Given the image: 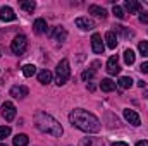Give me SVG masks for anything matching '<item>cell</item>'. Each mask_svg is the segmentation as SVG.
<instances>
[{
	"label": "cell",
	"instance_id": "5bb4252c",
	"mask_svg": "<svg viewBox=\"0 0 148 146\" xmlns=\"http://www.w3.org/2000/svg\"><path fill=\"white\" fill-rule=\"evenodd\" d=\"M88 12L93 14V16H97V17H100V19H105V17H107L105 9H102V7H98V5H90V7H88Z\"/></svg>",
	"mask_w": 148,
	"mask_h": 146
},
{
	"label": "cell",
	"instance_id": "7c38bea8",
	"mask_svg": "<svg viewBox=\"0 0 148 146\" xmlns=\"http://www.w3.org/2000/svg\"><path fill=\"white\" fill-rule=\"evenodd\" d=\"M52 36L55 38L57 41H66V38H67V31H66L62 26H57V28L52 29Z\"/></svg>",
	"mask_w": 148,
	"mask_h": 146
},
{
	"label": "cell",
	"instance_id": "6da1fadb",
	"mask_svg": "<svg viewBox=\"0 0 148 146\" xmlns=\"http://www.w3.org/2000/svg\"><path fill=\"white\" fill-rule=\"evenodd\" d=\"M69 120H71V124L74 127H77V129H81L84 132H98L102 129L100 120L93 113H90V112H86L83 108L73 110L71 115H69Z\"/></svg>",
	"mask_w": 148,
	"mask_h": 146
},
{
	"label": "cell",
	"instance_id": "d6986e66",
	"mask_svg": "<svg viewBox=\"0 0 148 146\" xmlns=\"http://www.w3.org/2000/svg\"><path fill=\"white\" fill-rule=\"evenodd\" d=\"M100 88H102V91H105V93H110L115 89V83L112 81V79H102V83H100Z\"/></svg>",
	"mask_w": 148,
	"mask_h": 146
},
{
	"label": "cell",
	"instance_id": "83f0119b",
	"mask_svg": "<svg viewBox=\"0 0 148 146\" xmlns=\"http://www.w3.org/2000/svg\"><path fill=\"white\" fill-rule=\"evenodd\" d=\"M9 134H10V127H9V126H2V127H0V141L5 139Z\"/></svg>",
	"mask_w": 148,
	"mask_h": 146
},
{
	"label": "cell",
	"instance_id": "f1b7e54d",
	"mask_svg": "<svg viewBox=\"0 0 148 146\" xmlns=\"http://www.w3.org/2000/svg\"><path fill=\"white\" fill-rule=\"evenodd\" d=\"M95 76V72L93 71H84V72L81 74V77H83V81H88V79H91Z\"/></svg>",
	"mask_w": 148,
	"mask_h": 146
},
{
	"label": "cell",
	"instance_id": "cb8c5ba5",
	"mask_svg": "<svg viewBox=\"0 0 148 146\" xmlns=\"http://www.w3.org/2000/svg\"><path fill=\"white\" fill-rule=\"evenodd\" d=\"M35 72H36V67H35V65H31V64H26V65H23V74H24L26 77H31Z\"/></svg>",
	"mask_w": 148,
	"mask_h": 146
},
{
	"label": "cell",
	"instance_id": "7a4b0ae2",
	"mask_svg": "<svg viewBox=\"0 0 148 146\" xmlns=\"http://www.w3.org/2000/svg\"><path fill=\"white\" fill-rule=\"evenodd\" d=\"M35 124H36V127L41 132H47V134L55 136V138L62 136V132H64L62 126L52 115H48L47 112H36L35 113Z\"/></svg>",
	"mask_w": 148,
	"mask_h": 146
},
{
	"label": "cell",
	"instance_id": "d4e9b609",
	"mask_svg": "<svg viewBox=\"0 0 148 146\" xmlns=\"http://www.w3.org/2000/svg\"><path fill=\"white\" fill-rule=\"evenodd\" d=\"M138 50L143 57H148V41H140L138 43Z\"/></svg>",
	"mask_w": 148,
	"mask_h": 146
},
{
	"label": "cell",
	"instance_id": "5b68a950",
	"mask_svg": "<svg viewBox=\"0 0 148 146\" xmlns=\"http://www.w3.org/2000/svg\"><path fill=\"white\" fill-rule=\"evenodd\" d=\"M2 115H3V119L7 122H12L16 119V107H14L12 102H5L2 105Z\"/></svg>",
	"mask_w": 148,
	"mask_h": 146
},
{
	"label": "cell",
	"instance_id": "d590c367",
	"mask_svg": "<svg viewBox=\"0 0 148 146\" xmlns=\"http://www.w3.org/2000/svg\"><path fill=\"white\" fill-rule=\"evenodd\" d=\"M0 57H2V53H0Z\"/></svg>",
	"mask_w": 148,
	"mask_h": 146
},
{
	"label": "cell",
	"instance_id": "9a60e30c",
	"mask_svg": "<svg viewBox=\"0 0 148 146\" xmlns=\"http://www.w3.org/2000/svg\"><path fill=\"white\" fill-rule=\"evenodd\" d=\"M117 86H119V89H129L133 86V79L129 76H122V77H119Z\"/></svg>",
	"mask_w": 148,
	"mask_h": 146
},
{
	"label": "cell",
	"instance_id": "2e32d148",
	"mask_svg": "<svg viewBox=\"0 0 148 146\" xmlns=\"http://www.w3.org/2000/svg\"><path fill=\"white\" fill-rule=\"evenodd\" d=\"M81 146H103V141L98 138H83L81 139Z\"/></svg>",
	"mask_w": 148,
	"mask_h": 146
},
{
	"label": "cell",
	"instance_id": "f546056e",
	"mask_svg": "<svg viewBox=\"0 0 148 146\" xmlns=\"http://www.w3.org/2000/svg\"><path fill=\"white\" fill-rule=\"evenodd\" d=\"M140 23H141V24H148V12L140 14Z\"/></svg>",
	"mask_w": 148,
	"mask_h": 146
},
{
	"label": "cell",
	"instance_id": "d6a6232c",
	"mask_svg": "<svg viewBox=\"0 0 148 146\" xmlns=\"http://www.w3.org/2000/svg\"><path fill=\"white\" fill-rule=\"evenodd\" d=\"M136 146H148V141H138Z\"/></svg>",
	"mask_w": 148,
	"mask_h": 146
},
{
	"label": "cell",
	"instance_id": "52a82bcc",
	"mask_svg": "<svg viewBox=\"0 0 148 146\" xmlns=\"http://www.w3.org/2000/svg\"><path fill=\"white\" fill-rule=\"evenodd\" d=\"M91 50H93L95 53H103V50H105V45H103L102 36H100L98 33H95V35L91 36Z\"/></svg>",
	"mask_w": 148,
	"mask_h": 146
},
{
	"label": "cell",
	"instance_id": "8fae6325",
	"mask_svg": "<svg viewBox=\"0 0 148 146\" xmlns=\"http://www.w3.org/2000/svg\"><path fill=\"white\" fill-rule=\"evenodd\" d=\"M28 93H29V89L26 86H12L10 88V96H14V98H24V96H28Z\"/></svg>",
	"mask_w": 148,
	"mask_h": 146
},
{
	"label": "cell",
	"instance_id": "e0dca14e",
	"mask_svg": "<svg viewBox=\"0 0 148 146\" xmlns=\"http://www.w3.org/2000/svg\"><path fill=\"white\" fill-rule=\"evenodd\" d=\"M33 28H35V33L38 35H43V33H47V21L45 19H36L35 21V24H33Z\"/></svg>",
	"mask_w": 148,
	"mask_h": 146
},
{
	"label": "cell",
	"instance_id": "4dcf8cb0",
	"mask_svg": "<svg viewBox=\"0 0 148 146\" xmlns=\"http://www.w3.org/2000/svg\"><path fill=\"white\" fill-rule=\"evenodd\" d=\"M140 71L143 74H148V62H143V64L140 65Z\"/></svg>",
	"mask_w": 148,
	"mask_h": 146
},
{
	"label": "cell",
	"instance_id": "e575fe53",
	"mask_svg": "<svg viewBox=\"0 0 148 146\" xmlns=\"http://www.w3.org/2000/svg\"><path fill=\"white\" fill-rule=\"evenodd\" d=\"M0 146H7V145H2V143H0Z\"/></svg>",
	"mask_w": 148,
	"mask_h": 146
},
{
	"label": "cell",
	"instance_id": "1f68e13d",
	"mask_svg": "<svg viewBox=\"0 0 148 146\" xmlns=\"http://www.w3.org/2000/svg\"><path fill=\"white\" fill-rule=\"evenodd\" d=\"M112 146H129L127 143H122V141H117V143H114Z\"/></svg>",
	"mask_w": 148,
	"mask_h": 146
},
{
	"label": "cell",
	"instance_id": "ba28073f",
	"mask_svg": "<svg viewBox=\"0 0 148 146\" xmlns=\"http://www.w3.org/2000/svg\"><path fill=\"white\" fill-rule=\"evenodd\" d=\"M124 119H126L131 126H134V127H138V126L141 124V119H140V115H138L134 110L126 108V110H124Z\"/></svg>",
	"mask_w": 148,
	"mask_h": 146
},
{
	"label": "cell",
	"instance_id": "ac0fdd59",
	"mask_svg": "<svg viewBox=\"0 0 148 146\" xmlns=\"http://www.w3.org/2000/svg\"><path fill=\"white\" fill-rule=\"evenodd\" d=\"M38 81H40L41 84H48V83L52 81V72H50L48 69L40 71V72H38Z\"/></svg>",
	"mask_w": 148,
	"mask_h": 146
},
{
	"label": "cell",
	"instance_id": "8992f818",
	"mask_svg": "<svg viewBox=\"0 0 148 146\" xmlns=\"http://www.w3.org/2000/svg\"><path fill=\"white\" fill-rule=\"evenodd\" d=\"M107 72L110 76H115V74L121 72V65H119V57L117 55H112L107 60Z\"/></svg>",
	"mask_w": 148,
	"mask_h": 146
},
{
	"label": "cell",
	"instance_id": "3957f363",
	"mask_svg": "<svg viewBox=\"0 0 148 146\" xmlns=\"http://www.w3.org/2000/svg\"><path fill=\"white\" fill-rule=\"evenodd\" d=\"M69 77H71L69 60H67V59H62V60L59 62L57 69H55V83H57L59 86H62V84H66V83L69 81Z\"/></svg>",
	"mask_w": 148,
	"mask_h": 146
},
{
	"label": "cell",
	"instance_id": "9c48e42d",
	"mask_svg": "<svg viewBox=\"0 0 148 146\" xmlns=\"http://www.w3.org/2000/svg\"><path fill=\"white\" fill-rule=\"evenodd\" d=\"M76 26H77L79 29L88 31V29H93V28H95V21L90 19V17H77V19H76Z\"/></svg>",
	"mask_w": 148,
	"mask_h": 146
},
{
	"label": "cell",
	"instance_id": "484cf974",
	"mask_svg": "<svg viewBox=\"0 0 148 146\" xmlns=\"http://www.w3.org/2000/svg\"><path fill=\"white\" fill-rule=\"evenodd\" d=\"M114 28H115V31H119V33H122V36H126V38H131L133 35H134L133 31H127V29H126L124 26H114Z\"/></svg>",
	"mask_w": 148,
	"mask_h": 146
},
{
	"label": "cell",
	"instance_id": "7402d4cb",
	"mask_svg": "<svg viewBox=\"0 0 148 146\" xmlns=\"http://www.w3.org/2000/svg\"><path fill=\"white\" fill-rule=\"evenodd\" d=\"M19 7H21L23 10H26V12H29V14H33V10H35V7H36V3H35L33 0H29V2H26V0H23V2H19Z\"/></svg>",
	"mask_w": 148,
	"mask_h": 146
},
{
	"label": "cell",
	"instance_id": "4fadbf2b",
	"mask_svg": "<svg viewBox=\"0 0 148 146\" xmlns=\"http://www.w3.org/2000/svg\"><path fill=\"white\" fill-rule=\"evenodd\" d=\"M124 7L129 10V14H138V12L141 10V3H138V2H134V0H126V2H124Z\"/></svg>",
	"mask_w": 148,
	"mask_h": 146
},
{
	"label": "cell",
	"instance_id": "603a6c76",
	"mask_svg": "<svg viewBox=\"0 0 148 146\" xmlns=\"http://www.w3.org/2000/svg\"><path fill=\"white\" fill-rule=\"evenodd\" d=\"M134 59H136V55H134V52H133L131 48L124 52V60H126L127 65H133V64H134Z\"/></svg>",
	"mask_w": 148,
	"mask_h": 146
},
{
	"label": "cell",
	"instance_id": "836d02e7",
	"mask_svg": "<svg viewBox=\"0 0 148 146\" xmlns=\"http://www.w3.org/2000/svg\"><path fill=\"white\" fill-rule=\"evenodd\" d=\"M138 86H140V88H145V86H147V83H145V81H138Z\"/></svg>",
	"mask_w": 148,
	"mask_h": 146
},
{
	"label": "cell",
	"instance_id": "ffe728a7",
	"mask_svg": "<svg viewBox=\"0 0 148 146\" xmlns=\"http://www.w3.org/2000/svg\"><path fill=\"white\" fill-rule=\"evenodd\" d=\"M29 143V138L26 136V134H17L14 139H12V145L14 146H28Z\"/></svg>",
	"mask_w": 148,
	"mask_h": 146
},
{
	"label": "cell",
	"instance_id": "44dd1931",
	"mask_svg": "<svg viewBox=\"0 0 148 146\" xmlns=\"http://www.w3.org/2000/svg\"><path fill=\"white\" fill-rule=\"evenodd\" d=\"M105 41H107V46L114 50V48L117 46V36H115V33H114V31H109V33L105 35Z\"/></svg>",
	"mask_w": 148,
	"mask_h": 146
},
{
	"label": "cell",
	"instance_id": "277c9868",
	"mask_svg": "<svg viewBox=\"0 0 148 146\" xmlns=\"http://www.w3.org/2000/svg\"><path fill=\"white\" fill-rule=\"evenodd\" d=\"M26 48H28V40H26L24 35H17L12 40V43H10V50L16 55H23L26 52Z\"/></svg>",
	"mask_w": 148,
	"mask_h": 146
},
{
	"label": "cell",
	"instance_id": "4316f807",
	"mask_svg": "<svg viewBox=\"0 0 148 146\" xmlns=\"http://www.w3.org/2000/svg\"><path fill=\"white\" fill-rule=\"evenodd\" d=\"M112 12H114V14H115V17H119V19H124V17H126V14H124L122 7H119V5H114Z\"/></svg>",
	"mask_w": 148,
	"mask_h": 146
},
{
	"label": "cell",
	"instance_id": "30bf717a",
	"mask_svg": "<svg viewBox=\"0 0 148 146\" xmlns=\"http://www.w3.org/2000/svg\"><path fill=\"white\" fill-rule=\"evenodd\" d=\"M0 19L3 21V23H9V21H16V14H14V10L10 9V7H0Z\"/></svg>",
	"mask_w": 148,
	"mask_h": 146
}]
</instances>
